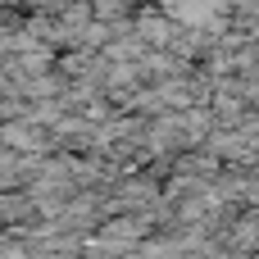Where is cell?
<instances>
[{"label": "cell", "mask_w": 259, "mask_h": 259, "mask_svg": "<svg viewBox=\"0 0 259 259\" xmlns=\"http://www.w3.org/2000/svg\"><path fill=\"white\" fill-rule=\"evenodd\" d=\"M173 32H178V23H173V18H159V14H141V18H137V36H141V41H150V46H168V41H173Z\"/></svg>", "instance_id": "cell-1"}, {"label": "cell", "mask_w": 259, "mask_h": 259, "mask_svg": "<svg viewBox=\"0 0 259 259\" xmlns=\"http://www.w3.org/2000/svg\"><path fill=\"white\" fill-rule=\"evenodd\" d=\"M5 146H9V150H41L46 137H36L27 123H9V127H5Z\"/></svg>", "instance_id": "cell-2"}, {"label": "cell", "mask_w": 259, "mask_h": 259, "mask_svg": "<svg viewBox=\"0 0 259 259\" xmlns=\"http://www.w3.org/2000/svg\"><path fill=\"white\" fill-rule=\"evenodd\" d=\"M0 173H14V155L9 150H0Z\"/></svg>", "instance_id": "cell-3"}, {"label": "cell", "mask_w": 259, "mask_h": 259, "mask_svg": "<svg viewBox=\"0 0 259 259\" xmlns=\"http://www.w3.org/2000/svg\"><path fill=\"white\" fill-rule=\"evenodd\" d=\"M0 32H5V27H0Z\"/></svg>", "instance_id": "cell-4"}]
</instances>
